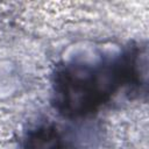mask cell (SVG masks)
<instances>
[{
  "instance_id": "1",
  "label": "cell",
  "mask_w": 149,
  "mask_h": 149,
  "mask_svg": "<svg viewBox=\"0 0 149 149\" xmlns=\"http://www.w3.org/2000/svg\"><path fill=\"white\" fill-rule=\"evenodd\" d=\"M147 45L129 42L94 58L59 62L51 73V105L69 120L90 118L122 91L147 92Z\"/></svg>"
},
{
  "instance_id": "2",
  "label": "cell",
  "mask_w": 149,
  "mask_h": 149,
  "mask_svg": "<svg viewBox=\"0 0 149 149\" xmlns=\"http://www.w3.org/2000/svg\"><path fill=\"white\" fill-rule=\"evenodd\" d=\"M21 149H73L70 139L52 121H37L26 128L20 139Z\"/></svg>"
}]
</instances>
